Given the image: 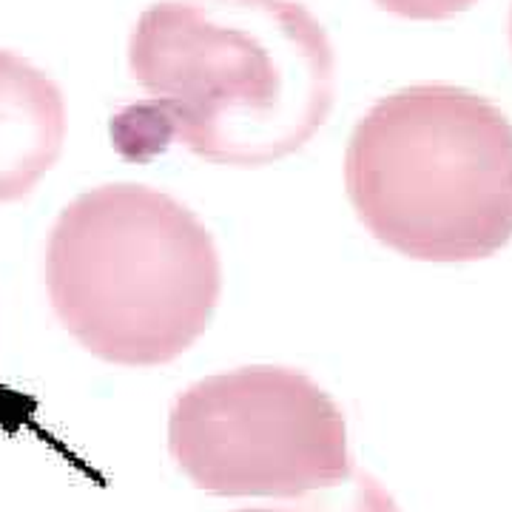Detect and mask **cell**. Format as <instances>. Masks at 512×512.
<instances>
[{"mask_svg":"<svg viewBox=\"0 0 512 512\" xmlns=\"http://www.w3.org/2000/svg\"><path fill=\"white\" fill-rule=\"evenodd\" d=\"M128 66L151 100L114 117L123 154L174 137L208 163L268 165L311 140L336 92L328 32L299 0L154 3Z\"/></svg>","mask_w":512,"mask_h":512,"instance_id":"1","label":"cell"},{"mask_svg":"<svg viewBox=\"0 0 512 512\" xmlns=\"http://www.w3.org/2000/svg\"><path fill=\"white\" fill-rule=\"evenodd\" d=\"M46 282L57 319L103 362L154 367L200 339L220 302V254L183 202L100 185L60 214Z\"/></svg>","mask_w":512,"mask_h":512,"instance_id":"2","label":"cell"},{"mask_svg":"<svg viewBox=\"0 0 512 512\" xmlns=\"http://www.w3.org/2000/svg\"><path fill=\"white\" fill-rule=\"evenodd\" d=\"M345 183L382 245L421 262H473L512 239V123L476 92L421 83L353 128Z\"/></svg>","mask_w":512,"mask_h":512,"instance_id":"3","label":"cell"},{"mask_svg":"<svg viewBox=\"0 0 512 512\" xmlns=\"http://www.w3.org/2000/svg\"><path fill=\"white\" fill-rule=\"evenodd\" d=\"M168 450L197 490L231 498H302L356 473L342 407L291 367L191 384L171 407Z\"/></svg>","mask_w":512,"mask_h":512,"instance_id":"4","label":"cell"},{"mask_svg":"<svg viewBox=\"0 0 512 512\" xmlns=\"http://www.w3.org/2000/svg\"><path fill=\"white\" fill-rule=\"evenodd\" d=\"M66 143V100L29 60L0 49V205L23 200Z\"/></svg>","mask_w":512,"mask_h":512,"instance_id":"5","label":"cell"},{"mask_svg":"<svg viewBox=\"0 0 512 512\" xmlns=\"http://www.w3.org/2000/svg\"><path fill=\"white\" fill-rule=\"evenodd\" d=\"M239 512H402L393 495L367 473H353L348 481L319 490V493L302 495L293 504L282 507H254Z\"/></svg>","mask_w":512,"mask_h":512,"instance_id":"6","label":"cell"},{"mask_svg":"<svg viewBox=\"0 0 512 512\" xmlns=\"http://www.w3.org/2000/svg\"><path fill=\"white\" fill-rule=\"evenodd\" d=\"M384 12L410 20H447L478 0H376Z\"/></svg>","mask_w":512,"mask_h":512,"instance_id":"7","label":"cell"},{"mask_svg":"<svg viewBox=\"0 0 512 512\" xmlns=\"http://www.w3.org/2000/svg\"><path fill=\"white\" fill-rule=\"evenodd\" d=\"M510 46H512V12H510Z\"/></svg>","mask_w":512,"mask_h":512,"instance_id":"8","label":"cell"}]
</instances>
